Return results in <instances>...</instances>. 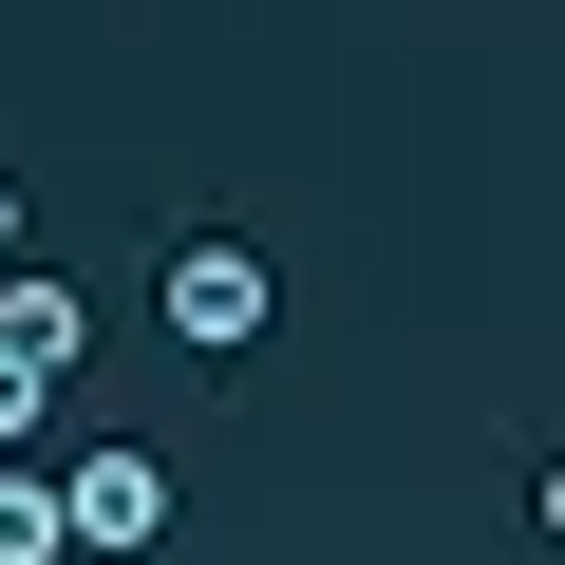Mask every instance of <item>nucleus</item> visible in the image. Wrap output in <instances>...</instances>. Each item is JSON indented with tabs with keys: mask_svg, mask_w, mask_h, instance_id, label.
<instances>
[{
	"mask_svg": "<svg viewBox=\"0 0 565 565\" xmlns=\"http://www.w3.org/2000/svg\"><path fill=\"white\" fill-rule=\"evenodd\" d=\"M20 226H39V207H20V170H0V264H20Z\"/></svg>",
	"mask_w": 565,
	"mask_h": 565,
	"instance_id": "5",
	"label": "nucleus"
},
{
	"mask_svg": "<svg viewBox=\"0 0 565 565\" xmlns=\"http://www.w3.org/2000/svg\"><path fill=\"white\" fill-rule=\"evenodd\" d=\"M0 565H57V471H0Z\"/></svg>",
	"mask_w": 565,
	"mask_h": 565,
	"instance_id": "4",
	"label": "nucleus"
},
{
	"mask_svg": "<svg viewBox=\"0 0 565 565\" xmlns=\"http://www.w3.org/2000/svg\"><path fill=\"white\" fill-rule=\"evenodd\" d=\"M170 546V471L151 452H76L57 471V565H151Z\"/></svg>",
	"mask_w": 565,
	"mask_h": 565,
	"instance_id": "2",
	"label": "nucleus"
},
{
	"mask_svg": "<svg viewBox=\"0 0 565 565\" xmlns=\"http://www.w3.org/2000/svg\"><path fill=\"white\" fill-rule=\"evenodd\" d=\"M151 321H170L189 359H245V340L282 321V282H264V245H245V226H189V245H170V282H151Z\"/></svg>",
	"mask_w": 565,
	"mask_h": 565,
	"instance_id": "1",
	"label": "nucleus"
},
{
	"mask_svg": "<svg viewBox=\"0 0 565 565\" xmlns=\"http://www.w3.org/2000/svg\"><path fill=\"white\" fill-rule=\"evenodd\" d=\"M76 340H95L76 282H57V264H0V377H39V396H57V377H76Z\"/></svg>",
	"mask_w": 565,
	"mask_h": 565,
	"instance_id": "3",
	"label": "nucleus"
}]
</instances>
